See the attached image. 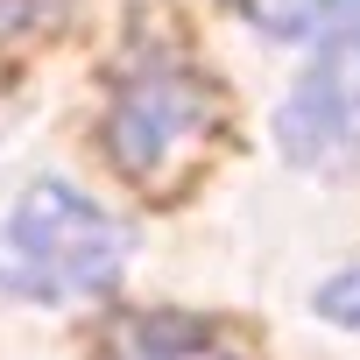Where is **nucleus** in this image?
Listing matches in <instances>:
<instances>
[{
    "label": "nucleus",
    "mask_w": 360,
    "mask_h": 360,
    "mask_svg": "<svg viewBox=\"0 0 360 360\" xmlns=\"http://www.w3.org/2000/svg\"><path fill=\"white\" fill-rule=\"evenodd\" d=\"M318 318H332V325L360 332V269H353V276H332V283L318 290Z\"/></svg>",
    "instance_id": "nucleus-7"
},
{
    "label": "nucleus",
    "mask_w": 360,
    "mask_h": 360,
    "mask_svg": "<svg viewBox=\"0 0 360 360\" xmlns=\"http://www.w3.org/2000/svg\"><path fill=\"white\" fill-rule=\"evenodd\" d=\"M276 43H339L360 29V0H233Z\"/></svg>",
    "instance_id": "nucleus-5"
},
{
    "label": "nucleus",
    "mask_w": 360,
    "mask_h": 360,
    "mask_svg": "<svg viewBox=\"0 0 360 360\" xmlns=\"http://www.w3.org/2000/svg\"><path fill=\"white\" fill-rule=\"evenodd\" d=\"M276 134H283L290 162H332L360 141V29L318 50V64L283 99Z\"/></svg>",
    "instance_id": "nucleus-3"
},
{
    "label": "nucleus",
    "mask_w": 360,
    "mask_h": 360,
    "mask_svg": "<svg viewBox=\"0 0 360 360\" xmlns=\"http://www.w3.org/2000/svg\"><path fill=\"white\" fill-rule=\"evenodd\" d=\"M64 8H71V0H0V36H36V29H50Z\"/></svg>",
    "instance_id": "nucleus-6"
},
{
    "label": "nucleus",
    "mask_w": 360,
    "mask_h": 360,
    "mask_svg": "<svg viewBox=\"0 0 360 360\" xmlns=\"http://www.w3.org/2000/svg\"><path fill=\"white\" fill-rule=\"evenodd\" d=\"M120 269H127V226L106 219L71 184H29L0 233V283L43 304L99 297L120 283Z\"/></svg>",
    "instance_id": "nucleus-1"
},
{
    "label": "nucleus",
    "mask_w": 360,
    "mask_h": 360,
    "mask_svg": "<svg viewBox=\"0 0 360 360\" xmlns=\"http://www.w3.org/2000/svg\"><path fill=\"white\" fill-rule=\"evenodd\" d=\"M219 127V99L212 85L176 64V57H141L134 71H120L113 106H106V155L134 176V184H162L205 134Z\"/></svg>",
    "instance_id": "nucleus-2"
},
{
    "label": "nucleus",
    "mask_w": 360,
    "mask_h": 360,
    "mask_svg": "<svg viewBox=\"0 0 360 360\" xmlns=\"http://www.w3.org/2000/svg\"><path fill=\"white\" fill-rule=\"evenodd\" d=\"M106 353L113 360H233L219 339H205L198 318H176V311H120L106 325Z\"/></svg>",
    "instance_id": "nucleus-4"
}]
</instances>
